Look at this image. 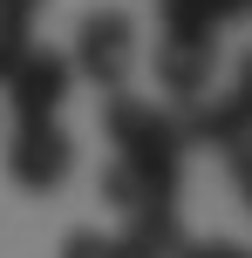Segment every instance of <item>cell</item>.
<instances>
[{
  "instance_id": "8992f818",
  "label": "cell",
  "mask_w": 252,
  "mask_h": 258,
  "mask_svg": "<svg viewBox=\"0 0 252 258\" xmlns=\"http://www.w3.org/2000/svg\"><path fill=\"white\" fill-rule=\"evenodd\" d=\"M212 68H218V48H184V41H157V82H164V102L171 116L205 102L212 89Z\"/></svg>"
},
{
  "instance_id": "4fadbf2b",
  "label": "cell",
  "mask_w": 252,
  "mask_h": 258,
  "mask_svg": "<svg viewBox=\"0 0 252 258\" xmlns=\"http://www.w3.org/2000/svg\"><path fill=\"white\" fill-rule=\"evenodd\" d=\"M218 21H252V0H212Z\"/></svg>"
},
{
  "instance_id": "6da1fadb",
  "label": "cell",
  "mask_w": 252,
  "mask_h": 258,
  "mask_svg": "<svg viewBox=\"0 0 252 258\" xmlns=\"http://www.w3.org/2000/svg\"><path fill=\"white\" fill-rule=\"evenodd\" d=\"M103 129L116 143V163L136 170L164 204H177V183H184V129H177L171 109L143 102V95H109Z\"/></svg>"
},
{
  "instance_id": "30bf717a",
  "label": "cell",
  "mask_w": 252,
  "mask_h": 258,
  "mask_svg": "<svg viewBox=\"0 0 252 258\" xmlns=\"http://www.w3.org/2000/svg\"><path fill=\"white\" fill-rule=\"evenodd\" d=\"M225 163H232V190H239V197H245V211H252V136H245V143H232Z\"/></svg>"
},
{
  "instance_id": "5b68a950",
  "label": "cell",
  "mask_w": 252,
  "mask_h": 258,
  "mask_svg": "<svg viewBox=\"0 0 252 258\" xmlns=\"http://www.w3.org/2000/svg\"><path fill=\"white\" fill-rule=\"evenodd\" d=\"M177 129H184V143H212V150H232V143L252 136V48L239 54L232 89H225V95H205L198 109H184Z\"/></svg>"
},
{
  "instance_id": "7c38bea8",
  "label": "cell",
  "mask_w": 252,
  "mask_h": 258,
  "mask_svg": "<svg viewBox=\"0 0 252 258\" xmlns=\"http://www.w3.org/2000/svg\"><path fill=\"white\" fill-rule=\"evenodd\" d=\"M184 258H252V251L232 245V238H212V245H184Z\"/></svg>"
},
{
  "instance_id": "52a82bcc",
  "label": "cell",
  "mask_w": 252,
  "mask_h": 258,
  "mask_svg": "<svg viewBox=\"0 0 252 258\" xmlns=\"http://www.w3.org/2000/svg\"><path fill=\"white\" fill-rule=\"evenodd\" d=\"M184 224H177V204H164V211H136V218H123V231H116V251L123 258H184Z\"/></svg>"
},
{
  "instance_id": "ba28073f",
  "label": "cell",
  "mask_w": 252,
  "mask_h": 258,
  "mask_svg": "<svg viewBox=\"0 0 252 258\" xmlns=\"http://www.w3.org/2000/svg\"><path fill=\"white\" fill-rule=\"evenodd\" d=\"M157 27H164V41H184V48H218L212 0H157Z\"/></svg>"
},
{
  "instance_id": "8fae6325",
  "label": "cell",
  "mask_w": 252,
  "mask_h": 258,
  "mask_svg": "<svg viewBox=\"0 0 252 258\" xmlns=\"http://www.w3.org/2000/svg\"><path fill=\"white\" fill-rule=\"evenodd\" d=\"M41 0H0V27H34Z\"/></svg>"
},
{
  "instance_id": "3957f363",
  "label": "cell",
  "mask_w": 252,
  "mask_h": 258,
  "mask_svg": "<svg viewBox=\"0 0 252 258\" xmlns=\"http://www.w3.org/2000/svg\"><path fill=\"white\" fill-rule=\"evenodd\" d=\"M68 170H75V136L62 122H21L7 136V177L21 190H55L68 183Z\"/></svg>"
},
{
  "instance_id": "9c48e42d",
  "label": "cell",
  "mask_w": 252,
  "mask_h": 258,
  "mask_svg": "<svg viewBox=\"0 0 252 258\" xmlns=\"http://www.w3.org/2000/svg\"><path fill=\"white\" fill-rule=\"evenodd\" d=\"M62 258H123V251H116V231H68Z\"/></svg>"
},
{
  "instance_id": "277c9868",
  "label": "cell",
  "mask_w": 252,
  "mask_h": 258,
  "mask_svg": "<svg viewBox=\"0 0 252 258\" xmlns=\"http://www.w3.org/2000/svg\"><path fill=\"white\" fill-rule=\"evenodd\" d=\"M75 89V68H68L62 48H27L21 68L7 75V102H14V122H55V109L68 102Z\"/></svg>"
},
{
  "instance_id": "7a4b0ae2",
  "label": "cell",
  "mask_w": 252,
  "mask_h": 258,
  "mask_svg": "<svg viewBox=\"0 0 252 258\" xmlns=\"http://www.w3.org/2000/svg\"><path fill=\"white\" fill-rule=\"evenodd\" d=\"M130 61H136V27H130V14H116V7L89 14V21H82V34H75V54H68V68H75L82 82H103L109 95H123V82H130Z\"/></svg>"
}]
</instances>
